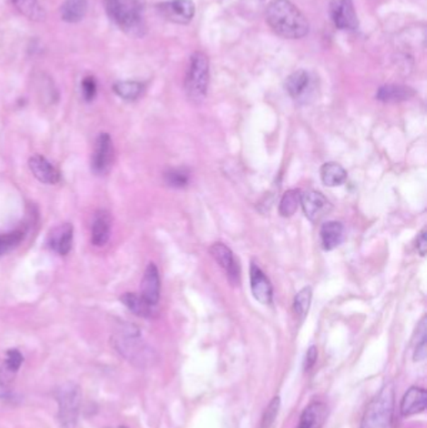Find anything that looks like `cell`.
<instances>
[{"label":"cell","mask_w":427,"mask_h":428,"mask_svg":"<svg viewBox=\"0 0 427 428\" xmlns=\"http://www.w3.org/2000/svg\"><path fill=\"white\" fill-rule=\"evenodd\" d=\"M83 98L87 102H92L97 94V82L93 77H86L82 82Z\"/></svg>","instance_id":"34"},{"label":"cell","mask_w":427,"mask_h":428,"mask_svg":"<svg viewBox=\"0 0 427 428\" xmlns=\"http://www.w3.org/2000/svg\"><path fill=\"white\" fill-rule=\"evenodd\" d=\"M209 253L212 254L214 261L219 264V267L225 271L226 275L230 278V282L238 285L241 271H240L238 262L235 261V254L230 251V248L227 247L225 243L217 242L209 248Z\"/></svg>","instance_id":"9"},{"label":"cell","mask_w":427,"mask_h":428,"mask_svg":"<svg viewBox=\"0 0 427 428\" xmlns=\"http://www.w3.org/2000/svg\"><path fill=\"white\" fill-rule=\"evenodd\" d=\"M117 348L122 355L131 358V359H139L143 355L147 353L146 346L143 345L139 331L129 326L126 330L122 331V335L117 338Z\"/></svg>","instance_id":"11"},{"label":"cell","mask_w":427,"mask_h":428,"mask_svg":"<svg viewBox=\"0 0 427 428\" xmlns=\"http://www.w3.org/2000/svg\"><path fill=\"white\" fill-rule=\"evenodd\" d=\"M329 13L334 25L341 30H356L358 28V19L352 0H332Z\"/></svg>","instance_id":"8"},{"label":"cell","mask_w":427,"mask_h":428,"mask_svg":"<svg viewBox=\"0 0 427 428\" xmlns=\"http://www.w3.org/2000/svg\"><path fill=\"white\" fill-rule=\"evenodd\" d=\"M414 95H415V92L410 87L389 84V85H384L378 89L376 98L384 103H399V102H404V100L412 98Z\"/></svg>","instance_id":"20"},{"label":"cell","mask_w":427,"mask_h":428,"mask_svg":"<svg viewBox=\"0 0 427 428\" xmlns=\"http://www.w3.org/2000/svg\"><path fill=\"white\" fill-rule=\"evenodd\" d=\"M87 0H66L61 6V17L66 23H78L86 17Z\"/></svg>","instance_id":"23"},{"label":"cell","mask_w":427,"mask_h":428,"mask_svg":"<svg viewBox=\"0 0 427 428\" xmlns=\"http://www.w3.org/2000/svg\"><path fill=\"white\" fill-rule=\"evenodd\" d=\"M416 347H415V353H414V359L415 361H422L426 358V317L422 319L417 328Z\"/></svg>","instance_id":"31"},{"label":"cell","mask_w":427,"mask_h":428,"mask_svg":"<svg viewBox=\"0 0 427 428\" xmlns=\"http://www.w3.org/2000/svg\"><path fill=\"white\" fill-rule=\"evenodd\" d=\"M23 355L18 350H9L6 352V361L3 363L1 367L6 368L11 374H17L19 368L22 367Z\"/></svg>","instance_id":"32"},{"label":"cell","mask_w":427,"mask_h":428,"mask_svg":"<svg viewBox=\"0 0 427 428\" xmlns=\"http://www.w3.org/2000/svg\"><path fill=\"white\" fill-rule=\"evenodd\" d=\"M25 232L22 230L6 233L3 236H0V256L11 252L14 248L19 246V243L24 239Z\"/></svg>","instance_id":"30"},{"label":"cell","mask_w":427,"mask_h":428,"mask_svg":"<svg viewBox=\"0 0 427 428\" xmlns=\"http://www.w3.org/2000/svg\"><path fill=\"white\" fill-rule=\"evenodd\" d=\"M105 11L123 32L141 37L144 33L141 0H105Z\"/></svg>","instance_id":"2"},{"label":"cell","mask_w":427,"mask_h":428,"mask_svg":"<svg viewBox=\"0 0 427 428\" xmlns=\"http://www.w3.org/2000/svg\"><path fill=\"white\" fill-rule=\"evenodd\" d=\"M121 302L138 317L152 319L156 313L153 306L146 302L142 297L138 296L136 293H124L121 297Z\"/></svg>","instance_id":"22"},{"label":"cell","mask_w":427,"mask_h":428,"mask_svg":"<svg viewBox=\"0 0 427 428\" xmlns=\"http://www.w3.org/2000/svg\"><path fill=\"white\" fill-rule=\"evenodd\" d=\"M110 230H112V220L110 213H107L105 210L97 212L92 225V243L95 247H103L108 243Z\"/></svg>","instance_id":"18"},{"label":"cell","mask_w":427,"mask_h":428,"mask_svg":"<svg viewBox=\"0 0 427 428\" xmlns=\"http://www.w3.org/2000/svg\"><path fill=\"white\" fill-rule=\"evenodd\" d=\"M28 165H29L32 174L44 184H57L58 182L61 181L59 172L57 170L54 165L50 163L49 160H45L43 155L35 154L29 160Z\"/></svg>","instance_id":"13"},{"label":"cell","mask_w":427,"mask_h":428,"mask_svg":"<svg viewBox=\"0 0 427 428\" xmlns=\"http://www.w3.org/2000/svg\"><path fill=\"white\" fill-rule=\"evenodd\" d=\"M250 280H251V291L258 302L264 306H269L274 302V287L269 282V277L264 275L262 269L259 268L256 262L251 263L250 268Z\"/></svg>","instance_id":"10"},{"label":"cell","mask_w":427,"mask_h":428,"mask_svg":"<svg viewBox=\"0 0 427 428\" xmlns=\"http://www.w3.org/2000/svg\"><path fill=\"white\" fill-rule=\"evenodd\" d=\"M157 9L165 20L175 24L191 23L196 13V6L192 0H168L159 3Z\"/></svg>","instance_id":"6"},{"label":"cell","mask_w":427,"mask_h":428,"mask_svg":"<svg viewBox=\"0 0 427 428\" xmlns=\"http://www.w3.org/2000/svg\"><path fill=\"white\" fill-rule=\"evenodd\" d=\"M73 233L74 228L71 223H64L53 228L48 236L50 249L61 256H66L73 246Z\"/></svg>","instance_id":"14"},{"label":"cell","mask_w":427,"mask_h":428,"mask_svg":"<svg viewBox=\"0 0 427 428\" xmlns=\"http://www.w3.org/2000/svg\"><path fill=\"white\" fill-rule=\"evenodd\" d=\"M394 413L392 386H385L363 413L361 428H390Z\"/></svg>","instance_id":"5"},{"label":"cell","mask_w":427,"mask_h":428,"mask_svg":"<svg viewBox=\"0 0 427 428\" xmlns=\"http://www.w3.org/2000/svg\"><path fill=\"white\" fill-rule=\"evenodd\" d=\"M18 11L33 22H42L45 19V11L43 6L39 4L38 0H11Z\"/></svg>","instance_id":"25"},{"label":"cell","mask_w":427,"mask_h":428,"mask_svg":"<svg viewBox=\"0 0 427 428\" xmlns=\"http://www.w3.org/2000/svg\"><path fill=\"white\" fill-rule=\"evenodd\" d=\"M344 225L337 220H329L321 227V242L326 251H332L339 247L344 241Z\"/></svg>","instance_id":"19"},{"label":"cell","mask_w":427,"mask_h":428,"mask_svg":"<svg viewBox=\"0 0 427 428\" xmlns=\"http://www.w3.org/2000/svg\"><path fill=\"white\" fill-rule=\"evenodd\" d=\"M266 20L274 33L286 39H301L308 34L310 24L290 0H274L266 11Z\"/></svg>","instance_id":"1"},{"label":"cell","mask_w":427,"mask_h":428,"mask_svg":"<svg viewBox=\"0 0 427 428\" xmlns=\"http://www.w3.org/2000/svg\"><path fill=\"white\" fill-rule=\"evenodd\" d=\"M209 61L202 52H196L191 57L187 71L186 92L193 103H201L209 92Z\"/></svg>","instance_id":"4"},{"label":"cell","mask_w":427,"mask_h":428,"mask_svg":"<svg viewBox=\"0 0 427 428\" xmlns=\"http://www.w3.org/2000/svg\"><path fill=\"white\" fill-rule=\"evenodd\" d=\"M59 428H77L82 405V391L78 384L66 382L55 391Z\"/></svg>","instance_id":"3"},{"label":"cell","mask_w":427,"mask_h":428,"mask_svg":"<svg viewBox=\"0 0 427 428\" xmlns=\"http://www.w3.org/2000/svg\"><path fill=\"white\" fill-rule=\"evenodd\" d=\"M300 203H301V191L300 189L287 191L279 201V214L286 218L292 217L296 213Z\"/></svg>","instance_id":"27"},{"label":"cell","mask_w":427,"mask_h":428,"mask_svg":"<svg viewBox=\"0 0 427 428\" xmlns=\"http://www.w3.org/2000/svg\"><path fill=\"white\" fill-rule=\"evenodd\" d=\"M321 179L324 186L327 187H339L342 186L347 179V172L342 165L336 162L324 163L320 170Z\"/></svg>","instance_id":"21"},{"label":"cell","mask_w":427,"mask_h":428,"mask_svg":"<svg viewBox=\"0 0 427 428\" xmlns=\"http://www.w3.org/2000/svg\"><path fill=\"white\" fill-rule=\"evenodd\" d=\"M279 405H281L279 397H274V400L269 402V406L263 413L261 428H271V426L274 424L276 418H277V415H279Z\"/></svg>","instance_id":"33"},{"label":"cell","mask_w":427,"mask_h":428,"mask_svg":"<svg viewBox=\"0 0 427 428\" xmlns=\"http://www.w3.org/2000/svg\"><path fill=\"white\" fill-rule=\"evenodd\" d=\"M301 204L303 213L312 222L320 220L329 206L327 198L316 191H308L301 194Z\"/></svg>","instance_id":"15"},{"label":"cell","mask_w":427,"mask_h":428,"mask_svg":"<svg viewBox=\"0 0 427 428\" xmlns=\"http://www.w3.org/2000/svg\"><path fill=\"white\" fill-rule=\"evenodd\" d=\"M308 84H310V77L307 71H297L286 79L285 88L292 98H298L306 92Z\"/></svg>","instance_id":"24"},{"label":"cell","mask_w":427,"mask_h":428,"mask_svg":"<svg viewBox=\"0 0 427 428\" xmlns=\"http://www.w3.org/2000/svg\"><path fill=\"white\" fill-rule=\"evenodd\" d=\"M316 361H317V348L315 346H311L308 348L306 357H305V363H303L305 371H310L315 366Z\"/></svg>","instance_id":"35"},{"label":"cell","mask_w":427,"mask_h":428,"mask_svg":"<svg viewBox=\"0 0 427 428\" xmlns=\"http://www.w3.org/2000/svg\"><path fill=\"white\" fill-rule=\"evenodd\" d=\"M115 428H127V427H122V426H119V427H115Z\"/></svg>","instance_id":"37"},{"label":"cell","mask_w":427,"mask_h":428,"mask_svg":"<svg viewBox=\"0 0 427 428\" xmlns=\"http://www.w3.org/2000/svg\"><path fill=\"white\" fill-rule=\"evenodd\" d=\"M115 93L124 100H136L139 98L144 90L142 83L136 81H123L117 82L113 85Z\"/></svg>","instance_id":"26"},{"label":"cell","mask_w":427,"mask_h":428,"mask_svg":"<svg viewBox=\"0 0 427 428\" xmlns=\"http://www.w3.org/2000/svg\"><path fill=\"white\" fill-rule=\"evenodd\" d=\"M329 416V408L322 402H312L302 412L297 428H322Z\"/></svg>","instance_id":"17"},{"label":"cell","mask_w":427,"mask_h":428,"mask_svg":"<svg viewBox=\"0 0 427 428\" xmlns=\"http://www.w3.org/2000/svg\"><path fill=\"white\" fill-rule=\"evenodd\" d=\"M427 228L425 227L416 238V249L417 252L420 253V256H425L427 252Z\"/></svg>","instance_id":"36"},{"label":"cell","mask_w":427,"mask_h":428,"mask_svg":"<svg viewBox=\"0 0 427 428\" xmlns=\"http://www.w3.org/2000/svg\"><path fill=\"white\" fill-rule=\"evenodd\" d=\"M141 297L151 306L156 307L160 297V277L157 266L149 263L141 283Z\"/></svg>","instance_id":"12"},{"label":"cell","mask_w":427,"mask_h":428,"mask_svg":"<svg viewBox=\"0 0 427 428\" xmlns=\"http://www.w3.org/2000/svg\"><path fill=\"white\" fill-rule=\"evenodd\" d=\"M191 179V172L187 168H172L165 173V182L172 188H185Z\"/></svg>","instance_id":"28"},{"label":"cell","mask_w":427,"mask_h":428,"mask_svg":"<svg viewBox=\"0 0 427 428\" xmlns=\"http://www.w3.org/2000/svg\"><path fill=\"white\" fill-rule=\"evenodd\" d=\"M427 393L426 391L420 387H411L406 392L401 401L400 411L402 416L409 417L426 410Z\"/></svg>","instance_id":"16"},{"label":"cell","mask_w":427,"mask_h":428,"mask_svg":"<svg viewBox=\"0 0 427 428\" xmlns=\"http://www.w3.org/2000/svg\"><path fill=\"white\" fill-rule=\"evenodd\" d=\"M311 301H312V288L311 287H305L297 293L293 299V311L298 317L303 319L306 316L310 306H311Z\"/></svg>","instance_id":"29"},{"label":"cell","mask_w":427,"mask_h":428,"mask_svg":"<svg viewBox=\"0 0 427 428\" xmlns=\"http://www.w3.org/2000/svg\"><path fill=\"white\" fill-rule=\"evenodd\" d=\"M113 142L108 133H100L94 143L90 167L95 174H105L113 163Z\"/></svg>","instance_id":"7"}]
</instances>
